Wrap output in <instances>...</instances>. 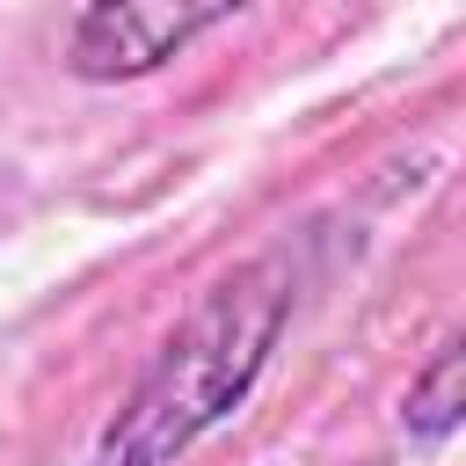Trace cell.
Instances as JSON below:
<instances>
[{
  "label": "cell",
  "mask_w": 466,
  "mask_h": 466,
  "mask_svg": "<svg viewBox=\"0 0 466 466\" xmlns=\"http://www.w3.org/2000/svg\"><path fill=\"white\" fill-rule=\"evenodd\" d=\"M291 328V262L262 255L218 277L189 320L153 350L124 408L95 437V466H175L197 437H211L269 371V350Z\"/></svg>",
  "instance_id": "1"
},
{
  "label": "cell",
  "mask_w": 466,
  "mask_h": 466,
  "mask_svg": "<svg viewBox=\"0 0 466 466\" xmlns=\"http://www.w3.org/2000/svg\"><path fill=\"white\" fill-rule=\"evenodd\" d=\"M248 0H87L73 36H66V73L116 87V80H146L167 58H182L204 29L233 22Z\"/></svg>",
  "instance_id": "2"
},
{
  "label": "cell",
  "mask_w": 466,
  "mask_h": 466,
  "mask_svg": "<svg viewBox=\"0 0 466 466\" xmlns=\"http://www.w3.org/2000/svg\"><path fill=\"white\" fill-rule=\"evenodd\" d=\"M459 408H466V342L444 335L430 350V364L408 379V400H400V422L415 444H444L459 430Z\"/></svg>",
  "instance_id": "3"
}]
</instances>
